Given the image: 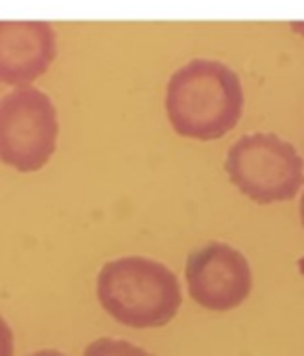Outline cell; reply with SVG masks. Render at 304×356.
I'll list each match as a JSON object with an SVG mask.
<instances>
[{
    "instance_id": "3",
    "label": "cell",
    "mask_w": 304,
    "mask_h": 356,
    "mask_svg": "<svg viewBox=\"0 0 304 356\" xmlns=\"http://www.w3.org/2000/svg\"><path fill=\"white\" fill-rule=\"evenodd\" d=\"M225 170L237 191L260 206L289 202L304 185L300 153L275 134L241 136L229 149Z\"/></svg>"
},
{
    "instance_id": "2",
    "label": "cell",
    "mask_w": 304,
    "mask_h": 356,
    "mask_svg": "<svg viewBox=\"0 0 304 356\" xmlns=\"http://www.w3.org/2000/svg\"><path fill=\"white\" fill-rule=\"evenodd\" d=\"M243 111L237 76L214 61H193L179 70L166 90V113L177 134L216 140L231 132Z\"/></svg>"
},
{
    "instance_id": "7",
    "label": "cell",
    "mask_w": 304,
    "mask_h": 356,
    "mask_svg": "<svg viewBox=\"0 0 304 356\" xmlns=\"http://www.w3.org/2000/svg\"><path fill=\"white\" fill-rule=\"evenodd\" d=\"M84 356H154V354H149L147 350H143L126 339L99 337L86 346Z\"/></svg>"
},
{
    "instance_id": "8",
    "label": "cell",
    "mask_w": 304,
    "mask_h": 356,
    "mask_svg": "<svg viewBox=\"0 0 304 356\" xmlns=\"http://www.w3.org/2000/svg\"><path fill=\"white\" fill-rule=\"evenodd\" d=\"M15 354V337L9 323L0 316V356H13Z\"/></svg>"
},
{
    "instance_id": "4",
    "label": "cell",
    "mask_w": 304,
    "mask_h": 356,
    "mask_svg": "<svg viewBox=\"0 0 304 356\" xmlns=\"http://www.w3.org/2000/svg\"><path fill=\"white\" fill-rule=\"evenodd\" d=\"M57 134V111L42 90L24 86L0 101V161L13 170H42L55 153Z\"/></svg>"
},
{
    "instance_id": "10",
    "label": "cell",
    "mask_w": 304,
    "mask_h": 356,
    "mask_svg": "<svg viewBox=\"0 0 304 356\" xmlns=\"http://www.w3.org/2000/svg\"><path fill=\"white\" fill-rule=\"evenodd\" d=\"M300 220H302V227H304V193H302V200H300Z\"/></svg>"
},
{
    "instance_id": "6",
    "label": "cell",
    "mask_w": 304,
    "mask_h": 356,
    "mask_svg": "<svg viewBox=\"0 0 304 356\" xmlns=\"http://www.w3.org/2000/svg\"><path fill=\"white\" fill-rule=\"evenodd\" d=\"M55 34L42 22H0V80L30 86L53 63Z\"/></svg>"
},
{
    "instance_id": "5",
    "label": "cell",
    "mask_w": 304,
    "mask_h": 356,
    "mask_svg": "<svg viewBox=\"0 0 304 356\" xmlns=\"http://www.w3.org/2000/svg\"><path fill=\"white\" fill-rule=\"evenodd\" d=\"M185 277L193 302L216 312L241 306L252 291V270L246 256L227 243H208L191 252Z\"/></svg>"
},
{
    "instance_id": "1",
    "label": "cell",
    "mask_w": 304,
    "mask_h": 356,
    "mask_svg": "<svg viewBox=\"0 0 304 356\" xmlns=\"http://www.w3.org/2000/svg\"><path fill=\"white\" fill-rule=\"evenodd\" d=\"M97 298L113 321L132 329L164 327L183 304L177 275L141 256L107 262L97 277Z\"/></svg>"
},
{
    "instance_id": "9",
    "label": "cell",
    "mask_w": 304,
    "mask_h": 356,
    "mask_svg": "<svg viewBox=\"0 0 304 356\" xmlns=\"http://www.w3.org/2000/svg\"><path fill=\"white\" fill-rule=\"evenodd\" d=\"M30 356H65V354H61V352H57V350H40V352L30 354Z\"/></svg>"
}]
</instances>
